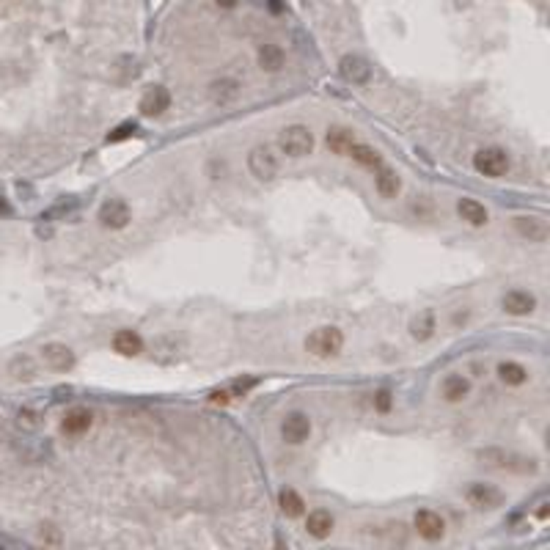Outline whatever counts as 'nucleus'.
Returning a JSON list of instances; mask_svg holds the SVG:
<instances>
[{"instance_id":"f257e3e1","label":"nucleus","mask_w":550,"mask_h":550,"mask_svg":"<svg viewBox=\"0 0 550 550\" xmlns=\"http://www.w3.org/2000/svg\"><path fill=\"white\" fill-rule=\"evenodd\" d=\"M344 347V333L333 325H325V327H316L308 338H305V349L316 358H333L338 355Z\"/></svg>"},{"instance_id":"f03ea898","label":"nucleus","mask_w":550,"mask_h":550,"mask_svg":"<svg viewBox=\"0 0 550 550\" xmlns=\"http://www.w3.org/2000/svg\"><path fill=\"white\" fill-rule=\"evenodd\" d=\"M278 149H281L284 154H289V157H305V154H311V149H314V135H311V129L303 127V124H289V127H284L281 135H278Z\"/></svg>"},{"instance_id":"7ed1b4c3","label":"nucleus","mask_w":550,"mask_h":550,"mask_svg":"<svg viewBox=\"0 0 550 550\" xmlns=\"http://www.w3.org/2000/svg\"><path fill=\"white\" fill-rule=\"evenodd\" d=\"M473 168L482 173V176H490V179H498L509 171V154L498 146H487V149H479L473 154Z\"/></svg>"},{"instance_id":"20e7f679","label":"nucleus","mask_w":550,"mask_h":550,"mask_svg":"<svg viewBox=\"0 0 550 550\" xmlns=\"http://www.w3.org/2000/svg\"><path fill=\"white\" fill-rule=\"evenodd\" d=\"M248 168H251V173H253L256 179L270 182V179H275V173H278V160H275V154H273L267 146H256V149H251V154H248Z\"/></svg>"},{"instance_id":"39448f33","label":"nucleus","mask_w":550,"mask_h":550,"mask_svg":"<svg viewBox=\"0 0 550 550\" xmlns=\"http://www.w3.org/2000/svg\"><path fill=\"white\" fill-rule=\"evenodd\" d=\"M129 221H132V212L124 199H108L99 207V223L105 229H124Z\"/></svg>"},{"instance_id":"423d86ee","label":"nucleus","mask_w":550,"mask_h":550,"mask_svg":"<svg viewBox=\"0 0 550 550\" xmlns=\"http://www.w3.org/2000/svg\"><path fill=\"white\" fill-rule=\"evenodd\" d=\"M308 435H311V418H308L305 413L295 410V413H289V416L284 418V424H281V438H284L286 443L300 446V443L308 440Z\"/></svg>"},{"instance_id":"0eeeda50","label":"nucleus","mask_w":550,"mask_h":550,"mask_svg":"<svg viewBox=\"0 0 550 550\" xmlns=\"http://www.w3.org/2000/svg\"><path fill=\"white\" fill-rule=\"evenodd\" d=\"M465 498L476 509H498L503 503V492L498 487H492V484H484V482H473L465 490Z\"/></svg>"},{"instance_id":"6e6552de","label":"nucleus","mask_w":550,"mask_h":550,"mask_svg":"<svg viewBox=\"0 0 550 550\" xmlns=\"http://www.w3.org/2000/svg\"><path fill=\"white\" fill-rule=\"evenodd\" d=\"M413 525H416L418 536L427 539V542H438V539H443V534H446V523H443V517H440L438 512H432V509H421V512H416Z\"/></svg>"},{"instance_id":"1a4fd4ad","label":"nucleus","mask_w":550,"mask_h":550,"mask_svg":"<svg viewBox=\"0 0 550 550\" xmlns=\"http://www.w3.org/2000/svg\"><path fill=\"white\" fill-rule=\"evenodd\" d=\"M42 360H45L47 369H53V372H69L72 366H75V352L66 344L53 341V344L42 347Z\"/></svg>"},{"instance_id":"9d476101","label":"nucleus","mask_w":550,"mask_h":550,"mask_svg":"<svg viewBox=\"0 0 550 550\" xmlns=\"http://www.w3.org/2000/svg\"><path fill=\"white\" fill-rule=\"evenodd\" d=\"M514 229H517V234H520L523 240H528V242H547V237H550L547 221H545V218H534V215H520V218H514Z\"/></svg>"},{"instance_id":"9b49d317","label":"nucleus","mask_w":550,"mask_h":550,"mask_svg":"<svg viewBox=\"0 0 550 550\" xmlns=\"http://www.w3.org/2000/svg\"><path fill=\"white\" fill-rule=\"evenodd\" d=\"M168 108H171V94H168V88H162V86H151V88L140 97V113L149 116V118L162 116Z\"/></svg>"},{"instance_id":"f8f14e48","label":"nucleus","mask_w":550,"mask_h":550,"mask_svg":"<svg viewBox=\"0 0 550 550\" xmlns=\"http://www.w3.org/2000/svg\"><path fill=\"white\" fill-rule=\"evenodd\" d=\"M338 69H341V77L347 83H352V86H363V83H369V77H372V66L366 64L360 55H344Z\"/></svg>"},{"instance_id":"ddd939ff","label":"nucleus","mask_w":550,"mask_h":550,"mask_svg":"<svg viewBox=\"0 0 550 550\" xmlns=\"http://www.w3.org/2000/svg\"><path fill=\"white\" fill-rule=\"evenodd\" d=\"M501 305H503V311H506V314H512V316H528V314L536 308V297H534L531 292L512 289V292H506V295H503Z\"/></svg>"},{"instance_id":"4468645a","label":"nucleus","mask_w":550,"mask_h":550,"mask_svg":"<svg viewBox=\"0 0 550 550\" xmlns=\"http://www.w3.org/2000/svg\"><path fill=\"white\" fill-rule=\"evenodd\" d=\"M91 413L86 410V408H75V410H69L66 416H64V421H61V432L64 435H72V438H77V435H86L88 429H91Z\"/></svg>"},{"instance_id":"2eb2a0df","label":"nucleus","mask_w":550,"mask_h":550,"mask_svg":"<svg viewBox=\"0 0 550 550\" xmlns=\"http://www.w3.org/2000/svg\"><path fill=\"white\" fill-rule=\"evenodd\" d=\"M457 212H460V218H462L465 223H471V226H484V223L490 221V212H487L484 204H479L476 199H460Z\"/></svg>"},{"instance_id":"dca6fc26","label":"nucleus","mask_w":550,"mask_h":550,"mask_svg":"<svg viewBox=\"0 0 550 550\" xmlns=\"http://www.w3.org/2000/svg\"><path fill=\"white\" fill-rule=\"evenodd\" d=\"M305 531H308L314 539H325V536H330V531H333V514L325 512V509L311 512V514L305 517Z\"/></svg>"},{"instance_id":"f3484780","label":"nucleus","mask_w":550,"mask_h":550,"mask_svg":"<svg viewBox=\"0 0 550 550\" xmlns=\"http://www.w3.org/2000/svg\"><path fill=\"white\" fill-rule=\"evenodd\" d=\"M113 349L118 355H124V358H132V355H138L143 349V338L135 330H118L113 336Z\"/></svg>"},{"instance_id":"a211bd4d","label":"nucleus","mask_w":550,"mask_h":550,"mask_svg":"<svg viewBox=\"0 0 550 550\" xmlns=\"http://www.w3.org/2000/svg\"><path fill=\"white\" fill-rule=\"evenodd\" d=\"M471 394V380L462 377V375H449L443 380V397L446 402H462L465 397Z\"/></svg>"},{"instance_id":"6ab92c4d","label":"nucleus","mask_w":550,"mask_h":550,"mask_svg":"<svg viewBox=\"0 0 550 550\" xmlns=\"http://www.w3.org/2000/svg\"><path fill=\"white\" fill-rule=\"evenodd\" d=\"M498 380L503 386H523L528 380V369L520 366V363H514V360H503L498 366Z\"/></svg>"},{"instance_id":"aec40b11","label":"nucleus","mask_w":550,"mask_h":550,"mask_svg":"<svg viewBox=\"0 0 550 550\" xmlns=\"http://www.w3.org/2000/svg\"><path fill=\"white\" fill-rule=\"evenodd\" d=\"M237 94H240V83L237 80H218V83L210 86V99L215 105H229V102L237 99Z\"/></svg>"},{"instance_id":"412c9836","label":"nucleus","mask_w":550,"mask_h":550,"mask_svg":"<svg viewBox=\"0 0 550 550\" xmlns=\"http://www.w3.org/2000/svg\"><path fill=\"white\" fill-rule=\"evenodd\" d=\"M352 143H355V138H352L349 129H344V127H330L327 129V149L333 154H349Z\"/></svg>"},{"instance_id":"4be33fe9","label":"nucleus","mask_w":550,"mask_h":550,"mask_svg":"<svg viewBox=\"0 0 550 550\" xmlns=\"http://www.w3.org/2000/svg\"><path fill=\"white\" fill-rule=\"evenodd\" d=\"M432 333H435V311L427 308L410 322V336L418 341H427V338H432Z\"/></svg>"},{"instance_id":"5701e85b","label":"nucleus","mask_w":550,"mask_h":550,"mask_svg":"<svg viewBox=\"0 0 550 550\" xmlns=\"http://www.w3.org/2000/svg\"><path fill=\"white\" fill-rule=\"evenodd\" d=\"M375 185H377V193H380V196L394 199V196L399 193V188H402V182H399V176H397L394 171H388V168L380 165V173H377V179H375Z\"/></svg>"},{"instance_id":"b1692460","label":"nucleus","mask_w":550,"mask_h":550,"mask_svg":"<svg viewBox=\"0 0 550 550\" xmlns=\"http://www.w3.org/2000/svg\"><path fill=\"white\" fill-rule=\"evenodd\" d=\"M9 375H12L14 380H20V383H28V380L36 377V363H34L28 355H20V358H14V360L9 363Z\"/></svg>"},{"instance_id":"393cba45","label":"nucleus","mask_w":550,"mask_h":550,"mask_svg":"<svg viewBox=\"0 0 550 550\" xmlns=\"http://www.w3.org/2000/svg\"><path fill=\"white\" fill-rule=\"evenodd\" d=\"M259 66L264 72H278L284 66V50L278 45H264L259 50Z\"/></svg>"},{"instance_id":"a878e982","label":"nucleus","mask_w":550,"mask_h":550,"mask_svg":"<svg viewBox=\"0 0 550 550\" xmlns=\"http://www.w3.org/2000/svg\"><path fill=\"white\" fill-rule=\"evenodd\" d=\"M278 506H281V512L286 517H300L305 512V503H303V498L295 490H281L278 492Z\"/></svg>"},{"instance_id":"bb28decb","label":"nucleus","mask_w":550,"mask_h":550,"mask_svg":"<svg viewBox=\"0 0 550 550\" xmlns=\"http://www.w3.org/2000/svg\"><path fill=\"white\" fill-rule=\"evenodd\" d=\"M349 154H352V160H355V162H360V165H366V168H380V165H383V160H380L377 149H372V146L352 143Z\"/></svg>"},{"instance_id":"cd10ccee","label":"nucleus","mask_w":550,"mask_h":550,"mask_svg":"<svg viewBox=\"0 0 550 550\" xmlns=\"http://www.w3.org/2000/svg\"><path fill=\"white\" fill-rule=\"evenodd\" d=\"M17 427H20L23 432H36V429L42 427V416H39L36 410L25 408V410L17 413Z\"/></svg>"},{"instance_id":"c85d7f7f","label":"nucleus","mask_w":550,"mask_h":550,"mask_svg":"<svg viewBox=\"0 0 550 550\" xmlns=\"http://www.w3.org/2000/svg\"><path fill=\"white\" fill-rule=\"evenodd\" d=\"M138 132V127L135 124H121V127H116L113 132H108V143H118V140H127L129 135H135Z\"/></svg>"},{"instance_id":"c756f323","label":"nucleus","mask_w":550,"mask_h":550,"mask_svg":"<svg viewBox=\"0 0 550 550\" xmlns=\"http://www.w3.org/2000/svg\"><path fill=\"white\" fill-rule=\"evenodd\" d=\"M391 405H394V397H391L388 388H383V391L375 394V410H377V413H388Z\"/></svg>"},{"instance_id":"7c9ffc66","label":"nucleus","mask_w":550,"mask_h":550,"mask_svg":"<svg viewBox=\"0 0 550 550\" xmlns=\"http://www.w3.org/2000/svg\"><path fill=\"white\" fill-rule=\"evenodd\" d=\"M39 539H42L45 545H61V534H58L55 525H42V528H39Z\"/></svg>"},{"instance_id":"2f4dec72","label":"nucleus","mask_w":550,"mask_h":550,"mask_svg":"<svg viewBox=\"0 0 550 550\" xmlns=\"http://www.w3.org/2000/svg\"><path fill=\"white\" fill-rule=\"evenodd\" d=\"M547 506H550L547 501H542V503H539V509H536V517H539V520H547V514H550V509H547Z\"/></svg>"},{"instance_id":"473e14b6","label":"nucleus","mask_w":550,"mask_h":550,"mask_svg":"<svg viewBox=\"0 0 550 550\" xmlns=\"http://www.w3.org/2000/svg\"><path fill=\"white\" fill-rule=\"evenodd\" d=\"M270 9H273V14H281V12H284V6H281V0H270Z\"/></svg>"},{"instance_id":"72a5a7b5","label":"nucleus","mask_w":550,"mask_h":550,"mask_svg":"<svg viewBox=\"0 0 550 550\" xmlns=\"http://www.w3.org/2000/svg\"><path fill=\"white\" fill-rule=\"evenodd\" d=\"M218 6H223V9H232V6H237V0H218Z\"/></svg>"},{"instance_id":"f704fd0d","label":"nucleus","mask_w":550,"mask_h":550,"mask_svg":"<svg viewBox=\"0 0 550 550\" xmlns=\"http://www.w3.org/2000/svg\"><path fill=\"white\" fill-rule=\"evenodd\" d=\"M0 212H3V215H9V207H6L3 201H0Z\"/></svg>"}]
</instances>
